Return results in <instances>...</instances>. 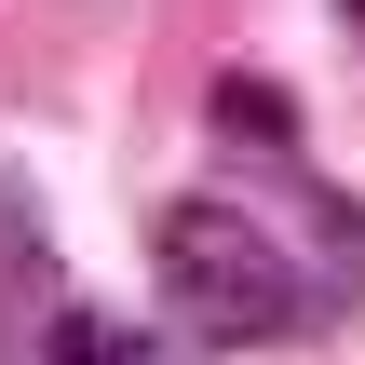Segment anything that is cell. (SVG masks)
Here are the masks:
<instances>
[{
	"label": "cell",
	"instance_id": "cell-3",
	"mask_svg": "<svg viewBox=\"0 0 365 365\" xmlns=\"http://www.w3.org/2000/svg\"><path fill=\"white\" fill-rule=\"evenodd\" d=\"M41 365H163V352H149L122 312H54V352Z\"/></svg>",
	"mask_w": 365,
	"mask_h": 365
},
{
	"label": "cell",
	"instance_id": "cell-4",
	"mask_svg": "<svg viewBox=\"0 0 365 365\" xmlns=\"http://www.w3.org/2000/svg\"><path fill=\"white\" fill-rule=\"evenodd\" d=\"M352 27H365V0H352Z\"/></svg>",
	"mask_w": 365,
	"mask_h": 365
},
{
	"label": "cell",
	"instance_id": "cell-1",
	"mask_svg": "<svg viewBox=\"0 0 365 365\" xmlns=\"http://www.w3.org/2000/svg\"><path fill=\"white\" fill-rule=\"evenodd\" d=\"M149 257H163V298H176L203 339H230V352L298 339V325H325V312L352 298L339 257H298V244H284L257 203H230V190H176V203L149 217Z\"/></svg>",
	"mask_w": 365,
	"mask_h": 365
},
{
	"label": "cell",
	"instance_id": "cell-2",
	"mask_svg": "<svg viewBox=\"0 0 365 365\" xmlns=\"http://www.w3.org/2000/svg\"><path fill=\"white\" fill-rule=\"evenodd\" d=\"M217 135H230V149H298V108H284V81L230 68V81H217Z\"/></svg>",
	"mask_w": 365,
	"mask_h": 365
}]
</instances>
